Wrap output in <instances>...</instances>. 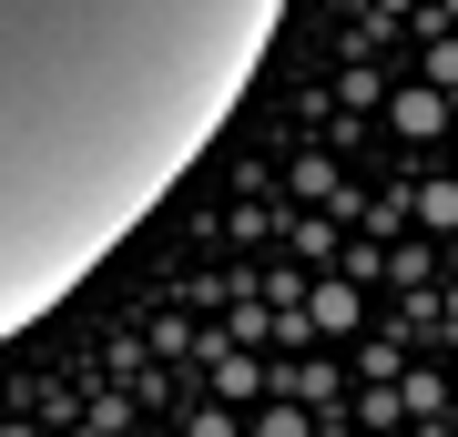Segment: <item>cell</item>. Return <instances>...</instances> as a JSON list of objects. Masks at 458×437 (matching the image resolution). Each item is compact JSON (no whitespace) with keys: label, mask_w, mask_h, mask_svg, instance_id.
Masks as SVG:
<instances>
[{"label":"cell","mask_w":458,"mask_h":437,"mask_svg":"<svg viewBox=\"0 0 458 437\" xmlns=\"http://www.w3.org/2000/svg\"><path fill=\"white\" fill-rule=\"evenodd\" d=\"M285 0H0V346L214 153Z\"/></svg>","instance_id":"6da1fadb"}]
</instances>
